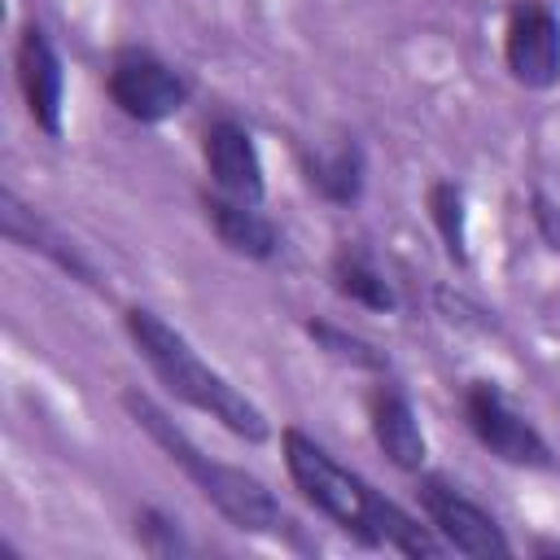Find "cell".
Masks as SVG:
<instances>
[{
  "label": "cell",
  "instance_id": "6da1fadb",
  "mask_svg": "<svg viewBox=\"0 0 560 560\" xmlns=\"http://www.w3.org/2000/svg\"><path fill=\"white\" fill-rule=\"evenodd\" d=\"M280 459L289 481L298 486V494L324 516L332 521L346 538H354L359 547H385L398 556H442L451 551L433 525L420 516H411L402 503H394L389 494H381L368 477H359L354 468H346L324 442H315L306 429L284 424L280 429Z\"/></svg>",
  "mask_w": 560,
  "mask_h": 560
},
{
  "label": "cell",
  "instance_id": "7a4b0ae2",
  "mask_svg": "<svg viewBox=\"0 0 560 560\" xmlns=\"http://www.w3.org/2000/svg\"><path fill=\"white\" fill-rule=\"evenodd\" d=\"M122 328H127L131 346L140 350V359L149 363V372L162 381V389L171 398H179L184 407L210 416L219 429H228L232 438H241L249 446L271 438L267 411L245 389H236L214 363H206L197 354V346L171 319H162L153 306H127L122 311Z\"/></svg>",
  "mask_w": 560,
  "mask_h": 560
},
{
  "label": "cell",
  "instance_id": "3957f363",
  "mask_svg": "<svg viewBox=\"0 0 560 560\" xmlns=\"http://www.w3.org/2000/svg\"><path fill=\"white\" fill-rule=\"evenodd\" d=\"M122 411L136 420V429H144V438L197 486V494L241 534H258V538H280L289 534V512L280 508V499L271 494V486L236 464H223L214 455H206L144 389L127 385L122 389Z\"/></svg>",
  "mask_w": 560,
  "mask_h": 560
},
{
  "label": "cell",
  "instance_id": "277c9868",
  "mask_svg": "<svg viewBox=\"0 0 560 560\" xmlns=\"http://www.w3.org/2000/svg\"><path fill=\"white\" fill-rule=\"evenodd\" d=\"M105 96L122 118L140 127H158L171 122L192 101V79L162 52L122 44L105 66Z\"/></svg>",
  "mask_w": 560,
  "mask_h": 560
},
{
  "label": "cell",
  "instance_id": "5b68a950",
  "mask_svg": "<svg viewBox=\"0 0 560 560\" xmlns=\"http://www.w3.org/2000/svg\"><path fill=\"white\" fill-rule=\"evenodd\" d=\"M459 411H464V424L477 438V446L490 451L494 459H503L512 468H529V472L556 468V446L547 442V433L494 381H468L459 394Z\"/></svg>",
  "mask_w": 560,
  "mask_h": 560
},
{
  "label": "cell",
  "instance_id": "8992f818",
  "mask_svg": "<svg viewBox=\"0 0 560 560\" xmlns=\"http://www.w3.org/2000/svg\"><path fill=\"white\" fill-rule=\"evenodd\" d=\"M416 503L420 516L433 525V534L472 560H494V556H512V538L503 534V525L494 521V512L486 503H477L459 481L442 477V472H416Z\"/></svg>",
  "mask_w": 560,
  "mask_h": 560
},
{
  "label": "cell",
  "instance_id": "52a82bcc",
  "mask_svg": "<svg viewBox=\"0 0 560 560\" xmlns=\"http://www.w3.org/2000/svg\"><path fill=\"white\" fill-rule=\"evenodd\" d=\"M503 66L525 92L560 83V13L547 0H512L503 13Z\"/></svg>",
  "mask_w": 560,
  "mask_h": 560
},
{
  "label": "cell",
  "instance_id": "ba28073f",
  "mask_svg": "<svg viewBox=\"0 0 560 560\" xmlns=\"http://www.w3.org/2000/svg\"><path fill=\"white\" fill-rule=\"evenodd\" d=\"M13 79L26 105V118L48 136L61 140L66 131V61L52 35L39 22H26L13 44Z\"/></svg>",
  "mask_w": 560,
  "mask_h": 560
},
{
  "label": "cell",
  "instance_id": "9c48e42d",
  "mask_svg": "<svg viewBox=\"0 0 560 560\" xmlns=\"http://www.w3.org/2000/svg\"><path fill=\"white\" fill-rule=\"evenodd\" d=\"M201 166L219 192L241 197V201H258V206L267 201V166H262L254 131L241 118L214 114L201 127Z\"/></svg>",
  "mask_w": 560,
  "mask_h": 560
},
{
  "label": "cell",
  "instance_id": "30bf717a",
  "mask_svg": "<svg viewBox=\"0 0 560 560\" xmlns=\"http://www.w3.org/2000/svg\"><path fill=\"white\" fill-rule=\"evenodd\" d=\"M363 407H368V433H372L376 451L398 472H407V477L424 472V464H429V438L420 429V416H416L411 394L398 381L376 376V385L368 389Z\"/></svg>",
  "mask_w": 560,
  "mask_h": 560
},
{
  "label": "cell",
  "instance_id": "8fae6325",
  "mask_svg": "<svg viewBox=\"0 0 560 560\" xmlns=\"http://www.w3.org/2000/svg\"><path fill=\"white\" fill-rule=\"evenodd\" d=\"M0 236L9 241V245H18V249H26V254H39V258H48L61 276H70V280H79V284H88V289H101V271H96V262L52 223V219H44L35 206H26L13 188H4L0 192Z\"/></svg>",
  "mask_w": 560,
  "mask_h": 560
},
{
  "label": "cell",
  "instance_id": "7c38bea8",
  "mask_svg": "<svg viewBox=\"0 0 560 560\" xmlns=\"http://www.w3.org/2000/svg\"><path fill=\"white\" fill-rule=\"evenodd\" d=\"M201 214H206L210 232L219 236V245L228 254L249 258V262L280 258V228L258 201H241V197H228L219 188H206L201 192Z\"/></svg>",
  "mask_w": 560,
  "mask_h": 560
},
{
  "label": "cell",
  "instance_id": "4fadbf2b",
  "mask_svg": "<svg viewBox=\"0 0 560 560\" xmlns=\"http://www.w3.org/2000/svg\"><path fill=\"white\" fill-rule=\"evenodd\" d=\"M298 171L306 188L328 206H354L368 188V153L359 136H337L324 149H298Z\"/></svg>",
  "mask_w": 560,
  "mask_h": 560
},
{
  "label": "cell",
  "instance_id": "5bb4252c",
  "mask_svg": "<svg viewBox=\"0 0 560 560\" xmlns=\"http://www.w3.org/2000/svg\"><path fill=\"white\" fill-rule=\"evenodd\" d=\"M328 284L337 298H346L350 306H363L372 315H389L398 311V289L394 280L381 271V262L372 258L368 245L359 241H341L328 258Z\"/></svg>",
  "mask_w": 560,
  "mask_h": 560
},
{
  "label": "cell",
  "instance_id": "9a60e30c",
  "mask_svg": "<svg viewBox=\"0 0 560 560\" xmlns=\"http://www.w3.org/2000/svg\"><path fill=\"white\" fill-rule=\"evenodd\" d=\"M302 332L315 341L319 354H328L332 363L350 368V372H372V376H389V354L368 341L363 332H350L346 324H332L324 315H306L302 319Z\"/></svg>",
  "mask_w": 560,
  "mask_h": 560
},
{
  "label": "cell",
  "instance_id": "2e32d148",
  "mask_svg": "<svg viewBox=\"0 0 560 560\" xmlns=\"http://www.w3.org/2000/svg\"><path fill=\"white\" fill-rule=\"evenodd\" d=\"M424 210H429V223L442 241V254L455 262V267H468L472 254H468V197L455 179H433L424 188Z\"/></svg>",
  "mask_w": 560,
  "mask_h": 560
},
{
  "label": "cell",
  "instance_id": "e0dca14e",
  "mask_svg": "<svg viewBox=\"0 0 560 560\" xmlns=\"http://www.w3.org/2000/svg\"><path fill=\"white\" fill-rule=\"evenodd\" d=\"M136 542H140V551L144 556H162V560H171V556H188L192 551V542H188V534H184V525L171 516V512H162V508H140L136 512Z\"/></svg>",
  "mask_w": 560,
  "mask_h": 560
},
{
  "label": "cell",
  "instance_id": "ac0fdd59",
  "mask_svg": "<svg viewBox=\"0 0 560 560\" xmlns=\"http://www.w3.org/2000/svg\"><path fill=\"white\" fill-rule=\"evenodd\" d=\"M529 223L542 236V245L560 254V201L551 192H542V188L529 192Z\"/></svg>",
  "mask_w": 560,
  "mask_h": 560
}]
</instances>
